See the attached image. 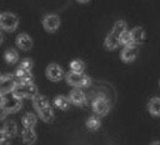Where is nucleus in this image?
Segmentation results:
<instances>
[{"instance_id": "a211bd4d", "label": "nucleus", "mask_w": 160, "mask_h": 145, "mask_svg": "<svg viewBox=\"0 0 160 145\" xmlns=\"http://www.w3.org/2000/svg\"><path fill=\"white\" fill-rule=\"evenodd\" d=\"M2 130H4L5 135H6V138H10V139L14 138L16 135V132H18L16 122L15 121H6L5 125H4V128H2Z\"/></svg>"}, {"instance_id": "473e14b6", "label": "nucleus", "mask_w": 160, "mask_h": 145, "mask_svg": "<svg viewBox=\"0 0 160 145\" xmlns=\"http://www.w3.org/2000/svg\"><path fill=\"white\" fill-rule=\"evenodd\" d=\"M1 42H2V34L0 32V44H1Z\"/></svg>"}, {"instance_id": "c85d7f7f", "label": "nucleus", "mask_w": 160, "mask_h": 145, "mask_svg": "<svg viewBox=\"0 0 160 145\" xmlns=\"http://www.w3.org/2000/svg\"><path fill=\"white\" fill-rule=\"evenodd\" d=\"M5 139H6V135H5L4 130H2V129H0V142L5 141Z\"/></svg>"}, {"instance_id": "f257e3e1", "label": "nucleus", "mask_w": 160, "mask_h": 145, "mask_svg": "<svg viewBox=\"0 0 160 145\" xmlns=\"http://www.w3.org/2000/svg\"><path fill=\"white\" fill-rule=\"evenodd\" d=\"M0 104L9 112H15L21 108V99L14 91H6L0 94Z\"/></svg>"}, {"instance_id": "f03ea898", "label": "nucleus", "mask_w": 160, "mask_h": 145, "mask_svg": "<svg viewBox=\"0 0 160 145\" xmlns=\"http://www.w3.org/2000/svg\"><path fill=\"white\" fill-rule=\"evenodd\" d=\"M15 95H18L20 99L22 98H31L34 99L38 95V88L32 81L29 82H18L12 90Z\"/></svg>"}, {"instance_id": "9d476101", "label": "nucleus", "mask_w": 160, "mask_h": 145, "mask_svg": "<svg viewBox=\"0 0 160 145\" xmlns=\"http://www.w3.org/2000/svg\"><path fill=\"white\" fill-rule=\"evenodd\" d=\"M70 100H71L72 104H75L78 106H81V105L86 104V95H85L84 91L80 90V88H75L70 92Z\"/></svg>"}, {"instance_id": "7c9ffc66", "label": "nucleus", "mask_w": 160, "mask_h": 145, "mask_svg": "<svg viewBox=\"0 0 160 145\" xmlns=\"http://www.w3.org/2000/svg\"><path fill=\"white\" fill-rule=\"evenodd\" d=\"M0 145H10V142H8V141L5 140V141H2V142H0Z\"/></svg>"}, {"instance_id": "4be33fe9", "label": "nucleus", "mask_w": 160, "mask_h": 145, "mask_svg": "<svg viewBox=\"0 0 160 145\" xmlns=\"http://www.w3.org/2000/svg\"><path fill=\"white\" fill-rule=\"evenodd\" d=\"M5 61L9 62V64H15L18 60H19V54L15 49H8L5 51Z\"/></svg>"}, {"instance_id": "aec40b11", "label": "nucleus", "mask_w": 160, "mask_h": 145, "mask_svg": "<svg viewBox=\"0 0 160 145\" xmlns=\"http://www.w3.org/2000/svg\"><path fill=\"white\" fill-rule=\"evenodd\" d=\"M21 122L24 125V128H28V129H34V126L36 125V116L31 112H28L22 116L21 119Z\"/></svg>"}, {"instance_id": "4468645a", "label": "nucleus", "mask_w": 160, "mask_h": 145, "mask_svg": "<svg viewBox=\"0 0 160 145\" xmlns=\"http://www.w3.org/2000/svg\"><path fill=\"white\" fill-rule=\"evenodd\" d=\"M104 44H105V48L109 49V50H114V49H116L119 45H121V44H120V38H119L118 35H115L114 32H110V34L106 36Z\"/></svg>"}, {"instance_id": "a878e982", "label": "nucleus", "mask_w": 160, "mask_h": 145, "mask_svg": "<svg viewBox=\"0 0 160 145\" xmlns=\"http://www.w3.org/2000/svg\"><path fill=\"white\" fill-rule=\"evenodd\" d=\"M120 44L124 45V46H128V45H131V44H132L131 36H130V31H125V32L120 36Z\"/></svg>"}, {"instance_id": "f8f14e48", "label": "nucleus", "mask_w": 160, "mask_h": 145, "mask_svg": "<svg viewBox=\"0 0 160 145\" xmlns=\"http://www.w3.org/2000/svg\"><path fill=\"white\" fill-rule=\"evenodd\" d=\"M130 36H131V41L132 44L138 45V44H141L145 39V31L142 28L138 26V28H134L131 31H130Z\"/></svg>"}, {"instance_id": "ddd939ff", "label": "nucleus", "mask_w": 160, "mask_h": 145, "mask_svg": "<svg viewBox=\"0 0 160 145\" xmlns=\"http://www.w3.org/2000/svg\"><path fill=\"white\" fill-rule=\"evenodd\" d=\"M21 138H22V141L26 144V145H32L35 141H36V132L34 131V129H28V128H24L22 131H21Z\"/></svg>"}, {"instance_id": "c756f323", "label": "nucleus", "mask_w": 160, "mask_h": 145, "mask_svg": "<svg viewBox=\"0 0 160 145\" xmlns=\"http://www.w3.org/2000/svg\"><path fill=\"white\" fill-rule=\"evenodd\" d=\"M150 145H160V141H152Z\"/></svg>"}, {"instance_id": "1a4fd4ad", "label": "nucleus", "mask_w": 160, "mask_h": 145, "mask_svg": "<svg viewBox=\"0 0 160 145\" xmlns=\"http://www.w3.org/2000/svg\"><path fill=\"white\" fill-rule=\"evenodd\" d=\"M46 76L52 81H59L64 76V71L58 64H50L46 68Z\"/></svg>"}, {"instance_id": "f704fd0d", "label": "nucleus", "mask_w": 160, "mask_h": 145, "mask_svg": "<svg viewBox=\"0 0 160 145\" xmlns=\"http://www.w3.org/2000/svg\"><path fill=\"white\" fill-rule=\"evenodd\" d=\"M0 15H1V14H0Z\"/></svg>"}, {"instance_id": "5701e85b", "label": "nucleus", "mask_w": 160, "mask_h": 145, "mask_svg": "<svg viewBox=\"0 0 160 145\" xmlns=\"http://www.w3.org/2000/svg\"><path fill=\"white\" fill-rule=\"evenodd\" d=\"M125 31H126V22H125L124 20L116 21L115 25H114V28H112V30H111V32H114V34L118 35L119 38H120Z\"/></svg>"}, {"instance_id": "0eeeda50", "label": "nucleus", "mask_w": 160, "mask_h": 145, "mask_svg": "<svg viewBox=\"0 0 160 145\" xmlns=\"http://www.w3.org/2000/svg\"><path fill=\"white\" fill-rule=\"evenodd\" d=\"M18 82L19 81L15 75H10V74L4 75L1 78V82H0V94L6 92V91H12Z\"/></svg>"}, {"instance_id": "6e6552de", "label": "nucleus", "mask_w": 160, "mask_h": 145, "mask_svg": "<svg viewBox=\"0 0 160 145\" xmlns=\"http://www.w3.org/2000/svg\"><path fill=\"white\" fill-rule=\"evenodd\" d=\"M138 54H139V49H138V46L135 44L124 46V49L121 51V60L125 61V62H130V61L136 59Z\"/></svg>"}, {"instance_id": "72a5a7b5", "label": "nucleus", "mask_w": 160, "mask_h": 145, "mask_svg": "<svg viewBox=\"0 0 160 145\" xmlns=\"http://www.w3.org/2000/svg\"><path fill=\"white\" fill-rule=\"evenodd\" d=\"M1 78H2V76H1V75H0V82H1Z\"/></svg>"}, {"instance_id": "423d86ee", "label": "nucleus", "mask_w": 160, "mask_h": 145, "mask_svg": "<svg viewBox=\"0 0 160 145\" xmlns=\"http://www.w3.org/2000/svg\"><path fill=\"white\" fill-rule=\"evenodd\" d=\"M42 25L45 28L46 31H50V32H54L58 30V28L60 26V19L58 15L55 14H48L44 16L42 19Z\"/></svg>"}, {"instance_id": "393cba45", "label": "nucleus", "mask_w": 160, "mask_h": 145, "mask_svg": "<svg viewBox=\"0 0 160 145\" xmlns=\"http://www.w3.org/2000/svg\"><path fill=\"white\" fill-rule=\"evenodd\" d=\"M101 125V121L99 118L96 116H90L88 120H86V126L90 129V130H98Z\"/></svg>"}, {"instance_id": "20e7f679", "label": "nucleus", "mask_w": 160, "mask_h": 145, "mask_svg": "<svg viewBox=\"0 0 160 145\" xmlns=\"http://www.w3.org/2000/svg\"><path fill=\"white\" fill-rule=\"evenodd\" d=\"M19 19L12 12H2L0 15V28L6 31H14L18 28Z\"/></svg>"}, {"instance_id": "9b49d317", "label": "nucleus", "mask_w": 160, "mask_h": 145, "mask_svg": "<svg viewBox=\"0 0 160 145\" xmlns=\"http://www.w3.org/2000/svg\"><path fill=\"white\" fill-rule=\"evenodd\" d=\"M16 45L18 48H20L21 50H30V48L32 46V40L29 35L26 34H20L16 36Z\"/></svg>"}, {"instance_id": "2eb2a0df", "label": "nucleus", "mask_w": 160, "mask_h": 145, "mask_svg": "<svg viewBox=\"0 0 160 145\" xmlns=\"http://www.w3.org/2000/svg\"><path fill=\"white\" fill-rule=\"evenodd\" d=\"M15 76H16V79H18L19 82H29V81H32V74L29 70H25V69H21V68H18L16 69Z\"/></svg>"}, {"instance_id": "7ed1b4c3", "label": "nucleus", "mask_w": 160, "mask_h": 145, "mask_svg": "<svg viewBox=\"0 0 160 145\" xmlns=\"http://www.w3.org/2000/svg\"><path fill=\"white\" fill-rule=\"evenodd\" d=\"M66 82L71 86L75 88H84V86H89L90 85V78L82 72H68L66 76Z\"/></svg>"}, {"instance_id": "39448f33", "label": "nucleus", "mask_w": 160, "mask_h": 145, "mask_svg": "<svg viewBox=\"0 0 160 145\" xmlns=\"http://www.w3.org/2000/svg\"><path fill=\"white\" fill-rule=\"evenodd\" d=\"M92 109L98 115L104 116L110 111V102L105 96H98L92 101Z\"/></svg>"}, {"instance_id": "dca6fc26", "label": "nucleus", "mask_w": 160, "mask_h": 145, "mask_svg": "<svg viewBox=\"0 0 160 145\" xmlns=\"http://www.w3.org/2000/svg\"><path fill=\"white\" fill-rule=\"evenodd\" d=\"M148 110L154 116H160V98H151L148 102Z\"/></svg>"}, {"instance_id": "412c9836", "label": "nucleus", "mask_w": 160, "mask_h": 145, "mask_svg": "<svg viewBox=\"0 0 160 145\" xmlns=\"http://www.w3.org/2000/svg\"><path fill=\"white\" fill-rule=\"evenodd\" d=\"M38 112H39V116H40L44 121H46V122H50V121L54 120V112H52V109L50 108V105H49L48 108H45V109L38 111Z\"/></svg>"}, {"instance_id": "2f4dec72", "label": "nucleus", "mask_w": 160, "mask_h": 145, "mask_svg": "<svg viewBox=\"0 0 160 145\" xmlns=\"http://www.w3.org/2000/svg\"><path fill=\"white\" fill-rule=\"evenodd\" d=\"M78 2H81V4H84V2H88L89 0H76Z\"/></svg>"}, {"instance_id": "6ab92c4d", "label": "nucleus", "mask_w": 160, "mask_h": 145, "mask_svg": "<svg viewBox=\"0 0 160 145\" xmlns=\"http://www.w3.org/2000/svg\"><path fill=\"white\" fill-rule=\"evenodd\" d=\"M70 99H68L66 96H64V95H59V96H56L55 99H54V104H55V106L56 108H59V109H61V110H66V109H69V106H70Z\"/></svg>"}, {"instance_id": "bb28decb", "label": "nucleus", "mask_w": 160, "mask_h": 145, "mask_svg": "<svg viewBox=\"0 0 160 145\" xmlns=\"http://www.w3.org/2000/svg\"><path fill=\"white\" fill-rule=\"evenodd\" d=\"M19 68H21V69H25V70H31L32 69V60L31 59H24V60H21V62H20V66Z\"/></svg>"}, {"instance_id": "f3484780", "label": "nucleus", "mask_w": 160, "mask_h": 145, "mask_svg": "<svg viewBox=\"0 0 160 145\" xmlns=\"http://www.w3.org/2000/svg\"><path fill=\"white\" fill-rule=\"evenodd\" d=\"M32 102H34V108L36 109V111H40L49 106V100L42 95H36L32 99Z\"/></svg>"}, {"instance_id": "b1692460", "label": "nucleus", "mask_w": 160, "mask_h": 145, "mask_svg": "<svg viewBox=\"0 0 160 145\" xmlns=\"http://www.w3.org/2000/svg\"><path fill=\"white\" fill-rule=\"evenodd\" d=\"M70 69H71V71H74V72H84V70H85V64H84L82 60L75 59V60H72V61L70 62Z\"/></svg>"}, {"instance_id": "cd10ccee", "label": "nucleus", "mask_w": 160, "mask_h": 145, "mask_svg": "<svg viewBox=\"0 0 160 145\" xmlns=\"http://www.w3.org/2000/svg\"><path fill=\"white\" fill-rule=\"evenodd\" d=\"M8 114H9V111H8V110H6V109L0 104V120H2Z\"/></svg>"}]
</instances>
